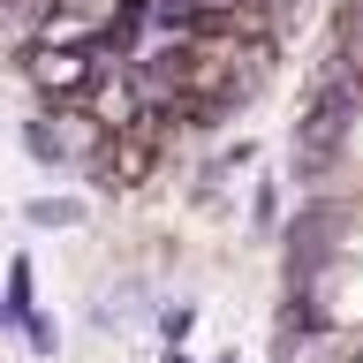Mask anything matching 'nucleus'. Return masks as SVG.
Masks as SVG:
<instances>
[{
    "instance_id": "nucleus-1",
    "label": "nucleus",
    "mask_w": 363,
    "mask_h": 363,
    "mask_svg": "<svg viewBox=\"0 0 363 363\" xmlns=\"http://www.w3.org/2000/svg\"><path fill=\"white\" fill-rule=\"evenodd\" d=\"M91 204L84 197H30L23 204V227H38V235H61V227H84Z\"/></svg>"
},
{
    "instance_id": "nucleus-2",
    "label": "nucleus",
    "mask_w": 363,
    "mask_h": 363,
    "mask_svg": "<svg viewBox=\"0 0 363 363\" xmlns=\"http://www.w3.org/2000/svg\"><path fill=\"white\" fill-rule=\"evenodd\" d=\"M152 325H159V348H182V340L197 333V303H159Z\"/></svg>"
},
{
    "instance_id": "nucleus-3",
    "label": "nucleus",
    "mask_w": 363,
    "mask_h": 363,
    "mask_svg": "<svg viewBox=\"0 0 363 363\" xmlns=\"http://www.w3.org/2000/svg\"><path fill=\"white\" fill-rule=\"evenodd\" d=\"M272 220H280V189H272V182H257V197H250V227H257V235H272Z\"/></svg>"
},
{
    "instance_id": "nucleus-4",
    "label": "nucleus",
    "mask_w": 363,
    "mask_h": 363,
    "mask_svg": "<svg viewBox=\"0 0 363 363\" xmlns=\"http://www.w3.org/2000/svg\"><path fill=\"white\" fill-rule=\"evenodd\" d=\"M159 363H197V356H189V348H159Z\"/></svg>"
},
{
    "instance_id": "nucleus-5",
    "label": "nucleus",
    "mask_w": 363,
    "mask_h": 363,
    "mask_svg": "<svg viewBox=\"0 0 363 363\" xmlns=\"http://www.w3.org/2000/svg\"><path fill=\"white\" fill-rule=\"evenodd\" d=\"M212 363H242V356H235V348H227V356H212Z\"/></svg>"
}]
</instances>
